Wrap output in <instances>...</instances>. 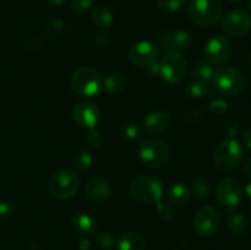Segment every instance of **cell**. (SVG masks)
<instances>
[{
    "label": "cell",
    "mask_w": 251,
    "mask_h": 250,
    "mask_svg": "<svg viewBox=\"0 0 251 250\" xmlns=\"http://www.w3.org/2000/svg\"><path fill=\"white\" fill-rule=\"evenodd\" d=\"M103 87L110 95H115L124 90L125 87V78L122 74L112 73L105 77Z\"/></svg>",
    "instance_id": "obj_23"
},
{
    "label": "cell",
    "mask_w": 251,
    "mask_h": 250,
    "mask_svg": "<svg viewBox=\"0 0 251 250\" xmlns=\"http://www.w3.org/2000/svg\"><path fill=\"white\" fill-rule=\"evenodd\" d=\"M239 122H238L237 119H234V118H230V119H228L227 122H226L225 132L226 135H227V137H229V139H235V136H237L238 132H239Z\"/></svg>",
    "instance_id": "obj_32"
},
{
    "label": "cell",
    "mask_w": 251,
    "mask_h": 250,
    "mask_svg": "<svg viewBox=\"0 0 251 250\" xmlns=\"http://www.w3.org/2000/svg\"><path fill=\"white\" fill-rule=\"evenodd\" d=\"M208 86L207 83L201 82V81L193 80L186 87V93L191 98H202L207 95Z\"/></svg>",
    "instance_id": "obj_28"
},
{
    "label": "cell",
    "mask_w": 251,
    "mask_h": 250,
    "mask_svg": "<svg viewBox=\"0 0 251 250\" xmlns=\"http://www.w3.org/2000/svg\"><path fill=\"white\" fill-rule=\"evenodd\" d=\"M80 186V179L76 175L75 172L70 169H63L59 171L51 176L49 189L53 196L60 200L70 199L77 193Z\"/></svg>",
    "instance_id": "obj_8"
},
{
    "label": "cell",
    "mask_w": 251,
    "mask_h": 250,
    "mask_svg": "<svg viewBox=\"0 0 251 250\" xmlns=\"http://www.w3.org/2000/svg\"><path fill=\"white\" fill-rule=\"evenodd\" d=\"M108 42H109V34H108V33L100 31V32H98L97 34H96V43H97L98 46L103 47V46H105Z\"/></svg>",
    "instance_id": "obj_38"
},
{
    "label": "cell",
    "mask_w": 251,
    "mask_h": 250,
    "mask_svg": "<svg viewBox=\"0 0 251 250\" xmlns=\"http://www.w3.org/2000/svg\"><path fill=\"white\" fill-rule=\"evenodd\" d=\"M159 46L167 53H183L191 46V34L184 29H168L159 34Z\"/></svg>",
    "instance_id": "obj_14"
},
{
    "label": "cell",
    "mask_w": 251,
    "mask_h": 250,
    "mask_svg": "<svg viewBox=\"0 0 251 250\" xmlns=\"http://www.w3.org/2000/svg\"><path fill=\"white\" fill-rule=\"evenodd\" d=\"M115 242L117 240L110 232H100L96 235V243L102 249H109L115 244Z\"/></svg>",
    "instance_id": "obj_30"
},
{
    "label": "cell",
    "mask_w": 251,
    "mask_h": 250,
    "mask_svg": "<svg viewBox=\"0 0 251 250\" xmlns=\"http://www.w3.org/2000/svg\"><path fill=\"white\" fill-rule=\"evenodd\" d=\"M92 4L93 0H70L69 6H70L71 11L76 12V14H83L91 9Z\"/></svg>",
    "instance_id": "obj_31"
},
{
    "label": "cell",
    "mask_w": 251,
    "mask_h": 250,
    "mask_svg": "<svg viewBox=\"0 0 251 250\" xmlns=\"http://www.w3.org/2000/svg\"><path fill=\"white\" fill-rule=\"evenodd\" d=\"M221 212L213 206H203L194 217V229L201 237H211L221 225Z\"/></svg>",
    "instance_id": "obj_9"
},
{
    "label": "cell",
    "mask_w": 251,
    "mask_h": 250,
    "mask_svg": "<svg viewBox=\"0 0 251 250\" xmlns=\"http://www.w3.org/2000/svg\"><path fill=\"white\" fill-rule=\"evenodd\" d=\"M172 117L167 110H154L144 119V130L149 135H161L171 125Z\"/></svg>",
    "instance_id": "obj_16"
},
{
    "label": "cell",
    "mask_w": 251,
    "mask_h": 250,
    "mask_svg": "<svg viewBox=\"0 0 251 250\" xmlns=\"http://www.w3.org/2000/svg\"><path fill=\"white\" fill-rule=\"evenodd\" d=\"M115 244L119 250H145L146 248L144 238L136 232L123 233Z\"/></svg>",
    "instance_id": "obj_19"
},
{
    "label": "cell",
    "mask_w": 251,
    "mask_h": 250,
    "mask_svg": "<svg viewBox=\"0 0 251 250\" xmlns=\"http://www.w3.org/2000/svg\"><path fill=\"white\" fill-rule=\"evenodd\" d=\"M74 164L78 171H86L90 168L93 163V157L90 152L81 151L74 156Z\"/></svg>",
    "instance_id": "obj_29"
},
{
    "label": "cell",
    "mask_w": 251,
    "mask_h": 250,
    "mask_svg": "<svg viewBox=\"0 0 251 250\" xmlns=\"http://www.w3.org/2000/svg\"><path fill=\"white\" fill-rule=\"evenodd\" d=\"M243 159V149L235 139L222 140L217 145L213 154L215 166L222 172H230L237 168Z\"/></svg>",
    "instance_id": "obj_6"
},
{
    "label": "cell",
    "mask_w": 251,
    "mask_h": 250,
    "mask_svg": "<svg viewBox=\"0 0 251 250\" xmlns=\"http://www.w3.org/2000/svg\"><path fill=\"white\" fill-rule=\"evenodd\" d=\"M222 29L226 34L234 38L245 36L251 29V16L243 9H234L225 15Z\"/></svg>",
    "instance_id": "obj_10"
},
{
    "label": "cell",
    "mask_w": 251,
    "mask_h": 250,
    "mask_svg": "<svg viewBox=\"0 0 251 250\" xmlns=\"http://www.w3.org/2000/svg\"><path fill=\"white\" fill-rule=\"evenodd\" d=\"M230 2H234V4H238V2H242L243 0H229Z\"/></svg>",
    "instance_id": "obj_44"
},
{
    "label": "cell",
    "mask_w": 251,
    "mask_h": 250,
    "mask_svg": "<svg viewBox=\"0 0 251 250\" xmlns=\"http://www.w3.org/2000/svg\"><path fill=\"white\" fill-rule=\"evenodd\" d=\"M71 225H73L74 229L76 232L85 235L93 234L97 229V222H96L95 218L88 215V213L83 212L74 215L73 218H71Z\"/></svg>",
    "instance_id": "obj_18"
},
{
    "label": "cell",
    "mask_w": 251,
    "mask_h": 250,
    "mask_svg": "<svg viewBox=\"0 0 251 250\" xmlns=\"http://www.w3.org/2000/svg\"><path fill=\"white\" fill-rule=\"evenodd\" d=\"M248 7H249L251 11V0H248Z\"/></svg>",
    "instance_id": "obj_45"
},
{
    "label": "cell",
    "mask_w": 251,
    "mask_h": 250,
    "mask_svg": "<svg viewBox=\"0 0 251 250\" xmlns=\"http://www.w3.org/2000/svg\"><path fill=\"white\" fill-rule=\"evenodd\" d=\"M159 76L169 83H180L188 74V63L180 53H167L158 63Z\"/></svg>",
    "instance_id": "obj_7"
},
{
    "label": "cell",
    "mask_w": 251,
    "mask_h": 250,
    "mask_svg": "<svg viewBox=\"0 0 251 250\" xmlns=\"http://www.w3.org/2000/svg\"><path fill=\"white\" fill-rule=\"evenodd\" d=\"M91 242L88 239H82L78 243V249L80 250H90Z\"/></svg>",
    "instance_id": "obj_41"
},
{
    "label": "cell",
    "mask_w": 251,
    "mask_h": 250,
    "mask_svg": "<svg viewBox=\"0 0 251 250\" xmlns=\"http://www.w3.org/2000/svg\"><path fill=\"white\" fill-rule=\"evenodd\" d=\"M208 109H210V112L213 113V114L220 115V114H223V113L227 112L228 104H227V102H225L223 100H215L210 103V105H208Z\"/></svg>",
    "instance_id": "obj_35"
},
{
    "label": "cell",
    "mask_w": 251,
    "mask_h": 250,
    "mask_svg": "<svg viewBox=\"0 0 251 250\" xmlns=\"http://www.w3.org/2000/svg\"><path fill=\"white\" fill-rule=\"evenodd\" d=\"M85 142L90 149H98L100 142H102L100 132H98L97 130H95V127H93V129H90V131H88V134L86 135L85 137Z\"/></svg>",
    "instance_id": "obj_33"
},
{
    "label": "cell",
    "mask_w": 251,
    "mask_h": 250,
    "mask_svg": "<svg viewBox=\"0 0 251 250\" xmlns=\"http://www.w3.org/2000/svg\"><path fill=\"white\" fill-rule=\"evenodd\" d=\"M141 161L151 168H163L171 161V150L166 142L157 139H146L140 144Z\"/></svg>",
    "instance_id": "obj_5"
},
{
    "label": "cell",
    "mask_w": 251,
    "mask_h": 250,
    "mask_svg": "<svg viewBox=\"0 0 251 250\" xmlns=\"http://www.w3.org/2000/svg\"><path fill=\"white\" fill-rule=\"evenodd\" d=\"M186 0H158V7L164 14H176L185 7Z\"/></svg>",
    "instance_id": "obj_27"
},
{
    "label": "cell",
    "mask_w": 251,
    "mask_h": 250,
    "mask_svg": "<svg viewBox=\"0 0 251 250\" xmlns=\"http://www.w3.org/2000/svg\"><path fill=\"white\" fill-rule=\"evenodd\" d=\"M216 195L221 205L228 210H234L243 200V188L237 179L226 178L218 184Z\"/></svg>",
    "instance_id": "obj_13"
},
{
    "label": "cell",
    "mask_w": 251,
    "mask_h": 250,
    "mask_svg": "<svg viewBox=\"0 0 251 250\" xmlns=\"http://www.w3.org/2000/svg\"><path fill=\"white\" fill-rule=\"evenodd\" d=\"M159 50L153 43L141 41L135 43L127 51V58L134 65L139 68H150L158 61Z\"/></svg>",
    "instance_id": "obj_11"
},
{
    "label": "cell",
    "mask_w": 251,
    "mask_h": 250,
    "mask_svg": "<svg viewBox=\"0 0 251 250\" xmlns=\"http://www.w3.org/2000/svg\"><path fill=\"white\" fill-rule=\"evenodd\" d=\"M249 63H250V68H251V55H250V60H249Z\"/></svg>",
    "instance_id": "obj_46"
},
{
    "label": "cell",
    "mask_w": 251,
    "mask_h": 250,
    "mask_svg": "<svg viewBox=\"0 0 251 250\" xmlns=\"http://www.w3.org/2000/svg\"><path fill=\"white\" fill-rule=\"evenodd\" d=\"M205 59L211 65H222L232 56L233 48L230 42L223 36L211 38L205 46Z\"/></svg>",
    "instance_id": "obj_12"
},
{
    "label": "cell",
    "mask_w": 251,
    "mask_h": 250,
    "mask_svg": "<svg viewBox=\"0 0 251 250\" xmlns=\"http://www.w3.org/2000/svg\"><path fill=\"white\" fill-rule=\"evenodd\" d=\"M245 193H247V195L251 199V181H249V183L247 184V188H245Z\"/></svg>",
    "instance_id": "obj_43"
},
{
    "label": "cell",
    "mask_w": 251,
    "mask_h": 250,
    "mask_svg": "<svg viewBox=\"0 0 251 250\" xmlns=\"http://www.w3.org/2000/svg\"><path fill=\"white\" fill-rule=\"evenodd\" d=\"M47 27H48V29H51L54 33H58V31H64L65 29V24L61 20L50 19L47 21Z\"/></svg>",
    "instance_id": "obj_37"
},
{
    "label": "cell",
    "mask_w": 251,
    "mask_h": 250,
    "mask_svg": "<svg viewBox=\"0 0 251 250\" xmlns=\"http://www.w3.org/2000/svg\"><path fill=\"white\" fill-rule=\"evenodd\" d=\"M66 0H47V2H49V4L51 5V6L54 7H60L63 6L64 4H65Z\"/></svg>",
    "instance_id": "obj_42"
},
{
    "label": "cell",
    "mask_w": 251,
    "mask_h": 250,
    "mask_svg": "<svg viewBox=\"0 0 251 250\" xmlns=\"http://www.w3.org/2000/svg\"><path fill=\"white\" fill-rule=\"evenodd\" d=\"M120 134L130 141H137L141 137V129L134 120H124L120 125Z\"/></svg>",
    "instance_id": "obj_25"
},
{
    "label": "cell",
    "mask_w": 251,
    "mask_h": 250,
    "mask_svg": "<svg viewBox=\"0 0 251 250\" xmlns=\"http://www.w3.org/2000/svg\"><path fill=\"white\" fill-rule=\"evenodd\" d=\"M211 83L213 90L225 97H237L245 88L244 76L233 66H221L215 70Z\"/></svg>",
    "instance_id": "obj_1"
},
{
    "label": "cell",
    "mask_w": 251,
    "mask_h": 250,
    "mask_svg": "<svg viewBox=\"0 0 251 250\" xmlns=\"http://www.w3.org/2000/svg\"><path fill=\"white\" fill-rule=\"evenodd\" d=\"M15 210H16V206H15V203L12 201H0V216L1 217H10V216L14 215Z\"/></svg>",
    "instance_id": "obj_36"
},
{
    "label": "cell",
    "mask_w": 251,
    "mask_h": 250,
    "mask_svg": "<svg viewBox=\"0 0 251 250\" xmlns=\"http://www.w3.org/2000/svg\"><path fill=\"white\" fill-rule=\"evenodd\" d=\"M91 17H92L93 24L100 27V28H108V27L112 26L113 21H114L113 12L107 6H103V5L96 6L92 10Z\"/></svg>",
    "instance_id": "obj_21"
},
{
    "label": "cell",
    "mask_w": 251,
    "mask_h": 250,
    "mask_svg": "<svg viewBox=\"0 0 251 250\" xmlns=\"http://www.w3.org/2000/svg\"><path fill=\"white\" fill-rule=\"evenodd\" d=\"M130 194L140 202L157 203L163 196V185L156 176L139 175L130 184Z\"/></svg>",
    "instance_id": "obj_3"
},
{
    "label": "cell",
    "mask_w": 251,
    "mask_h": 250,
    "mask_svg": "<svg viewBox=\"0 0 251 250\" xmlns=\"http://www.w3.org/2000/svg\"><path fill=\"white\" fill-rule=\"evenodd\" d=\"M73 90L82 97H96L102 87L100 73L91 66H81L71 77Z\"/></svg>",
    "instance_id": "obj_4"
},
{
    "label": "cell",
    "mask_w": 251,
    "mask_h": 250,
    "mask_svg": "<svg viewBox=\"0 0 251 250\" xmlns=\"http://www.w3.org/2000/svg\"><path fill=\"white\" fill-rule=\"evenodd\" d=\"M73 115L75 122L80 126L93 129L100 122V112L95 103L83 100V102H78L74 107Z\"/></svg>",
    "instance_id": "obj_15"
},
{
    "label": "cell",
    "mask_w": 251,
    "mask_h": 250,
    "mask_svg": "<svg viewBox=\"0 0 251 250\" xmlns=\"http://www.w3.org/2000/svg\"><path fill=\"white\" fill-rule=\"evenodd\" d=\"M213 74H215L213 65H211L208 63H203V61H200V63L196 64L193 68V70H191L193 80L201 81V82L205 83L211 82V80L213 77Z\"/></svg>",
    "instance_id": "obj_22"
},
{
    "label": "cell",
    "mask_w": 251,
    "mask_h": 250,
    "mask_svg": "<svg viewBox=\"0 0 251 250\" xmlns=\"http://www.w3.org/2000/svg\"><path fill=\"white\" fill-rule=\"evenodd\" d=\"M242 141L243 145L245 146V149H248L251 152V129L245 130L244 134L242 136Z\"/></svg>",
    "instance_id": "obj_39"
},
{
    "label": "cell",
    "mask_w": 251,
    "mask_h": 250,
    "mask_svg": "<svg viewBox=\"0 0 251 250\" xmlns=\"http://www.w3.org/2000/svg\"><path fill=\"white\" fill-rule=\"evenodd\" d=\"M228 228L235 235L245 233L248 228V220L242 212H232L228 218Z\"/></svg>",
    "instance_id": "obj_24"
},
{
    "label": "cell",
    "mask_w": 251,
    "mask_h": 250,
    "mask_svg": "<svg viewBox=\"0 0 251 250\" xmlns=\"http://www.w3.org/2000/svg\"><path fill=\"white\" fill-rule=\"evenodd\" d=\"M157 210V215L162 218V220H171L173 217V208L168 205V203H163V202H157L156 206Z\"/></svg>",
    "instance_id": "obj_34"
},
{
    "label": "cell",
    "mask_w": 251,
    "mask_h": 250,
    "mask_svg": "<svg viewBox=\"0 0 251 250\" xmlns=\"http://www.w3.org/2000/svg\"><path fill=\"white\" fill-rule=\"evenodd\" d=\"M167 198H168L169 202L173 205H185L190 200L191 191L185 184L176 183L168 189Z\"/></svg>",
    "instance_id": "obj_20"
},
{
    "label": "cell",
    "mask_w": 251,
    "mask_h": 250,
    "mask_svg": "<svg viewBox=\"0 0 251 250\" xmlns=\"http://www.w3.org/2000/svg\"><path fill=\"white\" fill-rule=\"evenodd\" d=\"M85 194L90 200L95 201V202H103L110 196V186L103 179H91L86 184Z\"/></svg>",
    "instance_id": "obj_17"
},
{
    "label": "cell",
    "mask_w": 251,
    "mask_h": 250,
    "mask_svg": "<svg viewBox=\"0 0 251 250\" xmlns=\"http://www.w3.org/2000/svg\"><path fill=\"white\" fill-rule=\"evenodd\" d=\"M223 15L222 0H191L189 17L200 27H212L220 22Z\"/></svg>",
    "instance_id": "obj_2"
},
{
    "label": "cell",
    "mask_w": 251,
    "mask_h": 250,
    "mask_svg": "<svg viewBox=\"0 0 251 250\" xmlns=\"http://www.w3.org/2000/svg\"><path fill=\"white\" fill-rule=\"evenodd\" d=\"M193 191L194 195L200 200H207L211 195V184L203 176H198L193 181Z\"/></svg>",
    "instance_id": "obj_26"
},
{
    "label": "cell",
    "mask_w": 251,
    "mask_h": 250,
    "mask_svg": "<svg viewBox=\"0 0 251 250\" xmlns=\"http://www.w3.org/2000/svg\"><path fill=\"white\" fill-rule=\"evenodd\" d=\"M243 173L247 176L251 178V158L248 159L244 164H243Z\"/></svg>",
    "instance_id": "obj_40"
}]
</instances>
